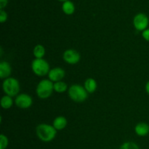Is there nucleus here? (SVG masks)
I'll use <instances>...</instances> for the list:
<instances>
[{
    "mask_svg": "<svg viewBox=\"0 0 149 149\" xmlns=\"http://www.w3.org/2000/svg\"><path fill=\"white\" fill-rule=\"evenodd\" d=\"M36 133L40 141L49 143L55 138L57 135V130L52 125L42 123L36 127Z\"/></svg>",
    "mask_w": 149,
    "mask_h": 149,
    "instance_id": "obj_1",
    "label": "nucleus"
},
{
    "mask_svg": "<svg viewBox=\"0 0 149 149\" xmlns=\"http://www.w3.org/2000/svg\"><path fill=\"white\" fill-rule=\"evenodd\" d=\"M68 95L70 98L76 103H82L85 101L88 97V93L84 87L78 84L70 86L68 90Z\"/></svg>",
    "mask_w": 149,
    "mask_h": 149,
    "instance_id": "obj_2",
    "label": "nucleus"
},
{
    "mask_svg": "<svg viewBox=\"0 0 149 149\" xmlns=\"http://www.w3.org/2000/svg\"><path fill=\"white\" fill-rule=\"evenodd\" d=\"M54 91V83L48 79H42L38 83L36 88V93L40 99H47L52 95Z\"/></svg>",
    "mask_w": 149,
    "mask_h": 149,
    "instance_id": "obj_3",
    "label": "nucleus"
},
{
    "mask_svg": "<svg viewBox=\"0 0 149 149\" xmlns=\"http://www.w3.org/2000/svg\"><path fill=\"white\" fill-rule=\"evenodd\" d=\"M2 90L7 95L12 97H16L20 93V83L17 79L10 77L4 79L2 82Z\"/></svg>",
    "mask_w": 149,
    "mask_h": 149,
    "instance_id": "obj_4",
    "label": "nucleus"
},
{
    "mask_svg": "<svg viewBox=\"0 0 149 149\" xmlns=\"http://www.w3.org/2000/svg\"><path fill=\"white\" fill-rule=\"evenodd\" d=\"M31 70L35 75L38 77H45L48 75L50 71V67L47 61L44 58H35L31 63Z\"/></svg>",
    "mask_w": 149,
    "mask_h": 149,
    "instance_id": "obj_5",
    "label": "nucleus"
},
{
    "mask_svg": "<svg viewBox=\"0 0 149 149\" xmlns=\"http://www.w3.org/2000/svg\"><path fill=\"white\" fill-rule=\"evenodd\" d=\"M149 24V19L148 16L144 13H138L134 17L133 25L138 31H143L148 29Z\"/></svg>",
    "mask_w": 149,
    "mask_h": 149,
    "instance_id": "obj_6",
    "label": "nucleus"
},
{
    "mask_svg": "<svg viewBox=\"0 0 149 149\" xmlns=\"http://www.w3.org/2000/svg\"><path fill=\"white\" fill-rule=\"evenodd\" d=\"M15 104L20 109H29L33 104V99L29 95L26 93H21L16 96L15 99Z\"/></svg>",
    "mask_w": 149,
    "mask_h": 149,
    "instance_id": "obj_7",
    "label": "nucleus"
},
{
    "mask_svg": "<svg viewBox=\"0 0 149 149\" xmlns=\"http://www.w3.org/2000/svg\"><path fill=\"white\" fill-rule=\"evenodd\" d=\"M63 58L64 61L68 64L75 65L80 61L81 55L79 53L78 51L73 49H68L63 52Z\"/></svg>",
    "mask_w": 149,
    "mask_h": 149,
    "instance_id": "obj_8",
    "label": "nucleus"
},
{
    "mask_svg": "<svg viewBox=\"0 0 149 149\" xmlns=\"http://www.w3.org/2000/svg\"><path fill=\"white\" fill-rule=\"evenodd\" d=\"M65 76V72L63 68L61 67H55L52 68L48 74V78L50 81L55 83L57 81H62Z\"/></svg>",
    "mask_w": 149,
    "mask_h": 149,
    "instance_id": "obj_9",
    "label": "nucleus"
},
{
    "mask_svg": "<svg viewBox=\"0 0 149 149\" xmlns=\"http://www.w3.org/2000/svg\"><path fill=\"white\" fill-rule=\"evenodd\" d=\"M12 74V67L7 61H1L0 63V78L1 79L10 77Z\"/></svg>",
    "mask_w": 149,
    "mask_h": 149,
    "instance_id": "obj_10",
    "label": "nucleus"
},
{
    "mask_svg": "<svg viewBox=\"0 0 149 149\" xmlns=\"http://www.w3.org/2000/svg\"><path fill=\"white\" fill-rule=\"evenodd\" d=\"M135 132L140 137L146 136L149 134V125L145 122H140L135 127Z\"/></svg>",
    "mask_w": 149,
    "mask_h": 149,
    "instance_id": "obj_11",
    "label": "nucleus"
},
{
    "mask_svg": "<svg viewBox=\"0 0 149 149\" xmlns=\"http://www.w3.org/2000/svg\"><path fill=\"white\" fill-rule=\"evenodd\" d=\"M67 123H68V122H67L66 118L63 116H58L53 120L52 126L55 127V129L57 131L63 130L66 127Z\"/></svg>",
    "mask_w": 149,
    "mask_h": 149,
    "instance_id": "obj_12",
    "label": "nucleus"
},
{
    "mask_svg": "<svg viewBox=\"0 0 149 149\" xmlns=\"http://www.w3.org/2000/svg\"><path fill=\"white\" fill-rule=\"evenodd\" d=\"M84 87L88 93H95L97 90V83L96 80L93 78H88L85 80L84 84Z\"/></svg>",
    "mask_w": 149,
    "mask_h": 149,
    "instance_id": "obj_13",
    "label": "nucleus"
},
{
    "mask_svg": "<svg viewBox=\"0 0 149 149\" xmlns=\"http://www.w3.org/2000/svg\"><path fill=\"white\" fill-rule=\"evenodd\" d=\"M45 53H46V49L42 45H36L33 47V55L35 57V58L42 59L45 55Z\"/></svg>",
    "mask_w": 149,
    "mask_h": 149,
    "instance_id": "obj_14",
    "label": "nucleus"
},
{
    "mask_svg": "<svg viewBox=\"0 0 149 149\" xmlns=\"http://www.w3.org/2000/svg\"><path fill=\"white\" fill-rule=\"evenodd\" d=\"M0 104H1V106L2 109H10L13 105V97L5 95H4L1 98V100H0Z\"/></svg>",
    "mask_w": 149,
    "mask_h": 149,
    "instance_id": "obj_15",
    "label": "nucleus"
},
{
    "mask_svg": "<svg viewBox=\"0 0 149 149\" xmlns=\"http://www.w3.org/2000/svg\"><path fill=\"white\" fill-rule=\"evenodd\" d=\"M68 87L65 82L63 81H57L54 83V91L58 93H63L68 91Z\"/></svg>",
    "mask_w": 149,
    "mask_h": 149,
    "instance_id": "obj_16",
    "label": "nucleus"
},
{
    "mask_svg": "<svg viewBox=\"0 0 149 149\" xmlns=\"http://www.w3.org/2000/svg\"><path fill=\"white\" fill-rule=\"evenodd\" d=\"M62 10L65 14L72 15L75 11V7L71 1H66L63 4Z\"/></svg>",
    "mask_w": 149,
    "mask_h": 149,
    "instance_id": "obj_17",
    "label": "nucleus"
},
{
    "mask_svg": "<svg viewBox=\"0 0 149 149\" xmlns=\"http://www.w3.org/2000/svg\"><path fill=\"white\" fill-rule=\"evenodd\" d=\"M119 149H140L138 146L135 143L127 141L122 144Z\"/></svg>",
    "mask_w": 149,
    "mask_h": 149,
    "instance_id": "obj_18",
    "label": "nucleus"
},
{
    "mask_svg": "<svg viewBox=\"0 0 149 149\" xmlns=\"http://www.w3.org/2000/svg\"><path fill=\"white\" fill-rule=\"evenodd\" d=\"M9 141L8 138L4 134L0 135V149H6L8 146Z\"/></svg>",
    "mask_w": 149,
    "mask_h": 149,
    "instance_id": "obj_19",
    "label": "nucleus"
},
{
    "mask_svg": "<svg viewBox=\"0 0 149 149\" xmlns=\"http://www.w3.org/2000/svg\"><path fill=\"white\" fill-rule=\"evenodd\" d=\"M7 14L5 11L3 10H0V23H3L7 20Z\"/></svg>",
    "mask_w": 149,
    "mask_h": 149,
    "instance_id": "obj_20",
    "label": "nucleus"
},
{
    "mask_svg": "<svg viewBox=\"0 0 149 149\" xmlns=\"http://www.w3.org/2000/svg\"><path fill=\"white\" fill-rule=\"evenodd\" d=\"M142 36L146 42H149V28L142 32Z\"/></svg>",
    "mask_w": 149,
    "mask_h": 149,
    "instance_id": "obj_21",
    "label": "nucleus"
},
{
    "mask_svg": "<svg viewBox=\"0 0 149 149\" xmlns=\"http://www.w3.org/2000/svg\"><path fill=\"white\" fill-rule=\"evenodd\" d=\"M7 2H8V0H0V9L3 10V8L7 6Z\"/></svg>",
    "mask_w": 149,
    "mask_h": 149,
    "instance_id": "obj_22",
    "label": "nucleus"
},
{
    "mask_svg": "<svg viewBox=\"0 0 149 149\" xmlns=\"http://www.w3.org/2000/svg\"><path fill=\"white\" fill-rule=\"evenodd\" d=\"M145 90H146V92L147 93V94L149 95V81H147V83L146 84Z\"/></svg>",
    "mask_w": 149,
    "mask_h": 149,
    "instance_id": "obj_23",
    "label": "nucleus"
},
{
    "mask_svg": "<svg viewBox=\"0 0 149 149\" xmlns=\"http://www.w3.org/2000/svg\"><path fill=\"white\" fill-rule=\"evenodd\" d=\"M59 1H68V0H59Z\"/></svg>",
    "mask_w": 149,
    "mask_h": 149,
    "instance_id": "obj_24",
    "label": "nucleus"
}]
</instances>
